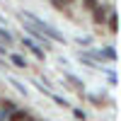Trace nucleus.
<instances>
[{
  "mask_svg": "<svg viewBox=\"0 0 121 121\" xmlns=\"http://www.w3.org/2000/svg\"><path fill=\"white\" fill-rule=\"evenodd\" d=\"M22 29H24L27 34H32V41H36L39 46L44 48V51H51V46H53V41H51V39H46V36H44L41 32H39L36 27H32V24H29L27 19H22Z\"/></svg>",
  "mask_w": 121,
  "mask_h": 121,
  "instance_id": "f03ea898",
  "label": "nucleus"
},
{
  "mask_svg": "<svg viewBox=\"0 0 121 121\" xmlns=\"http://www.w3.org/2000/svg\"><path fill=\"white\" fill-rule=\"evenodd\" d=\"M102 3V0H82V10H87V12H92V10Z\"/></svg>",
  "mask_w": 121,
  "mask_h": 121,
  "instance_id": "9b49d317",
  "label": "nucleus"
},
{
  "mask_svg": "<svg viewBox=\"0 0 121 121\" xmlns=\"http://www.w3.org/2000/svg\"><path fill=\"white\" fill-rule=\"evenodd\" d=\"M7 58H10V63H12L15 68H19V70H27V68H29L27 58H24L22 53H7Z\"/></svg>",
  "mask_w": 121,
  "mask_h": 121,
  "instance_id": "39448f33",
  "label": "nucleus"
},
{
  "mask_svg": "<svg viewBox=\"0 0 121 121\" xmlns=\"http://www.w3.org/2000/svg\"><path fill=\"white\" fill-rule=\"evenodd\" d=\"M22 46H24V48H27V51L32 53L36 60H46V51H44V48L39 46L36 41H32V39H27V36H24V39H22Z\"/></svg>",
  "mask_w": 121,
  "mask_h": 121,
  "instance_id": "20e7f679",
  "label": "nucleus"
},
{
  "mask_svg": "<svg viewBox=\"0 0 121 121\" xmlns=\"http://www.w3.org/2000/svg\"><path fill=\"white\" fill-rule=\"evenodd\" d=\"M112 10H114L112 3H99L92 12H90V15H92V22H95L97 27H104V22H107V17H109V12H112Z\"/></svg>",
  "mask_w": 121,
  "mask_h": 121,
  "instance_id": "7ed1b4c3",
  "label": "nucleus"
},
{
  "mask_svg": "<svg viewBox=\"0 0 121 121\" xmlns=\"http://www.w3.org/2000/svg\"><path fill=\"white\" fill-rule=\"evenodd\" d=\"M22 19H27L32 27H36V29H39V32H41L46 39H51V41H56V44H65V36H60V32H58L56 27H51L46 19L36 17L34 12H27V10H24V12H22Z\"/></svg>",
  "mask_w": 121,
  "mask_h": 121,
  "instance_id": "f257e3e1",
  "label": "nucleus"
},
{
  "mask_svg": "<svg viewBox=\"0 0 121 121\" xmlns=\"http://www.w3.org/2000/svg\"><path fill=\"white\" fill-rule=\"evenodd\" d=\"M78 44H80V46H82V44H85V46H90V44H92V39H90V36H85V39H78Z\"/></svg>",
  "mask_w": 121,
  "mask_h": 121,
  "instance_id": "4468645a",
  "label": "nucleus"
},
{
  "mask_svg": "<svg viewBox=\"0 0 121 121\" xmlns=\"http://www.w3.org/2000/svg\"><path fill=\"white\" fill-rule=\"evenodd\" d=\"M73 116H75L78 121H85V119H87V112H85V109H73Z\"/></svg>",
  "mask_w": 121,
  "mask_h": 121,
  "instance_id": "ddd939ff",
  "label": "nucleus"
},
{
  "mask_svg": "<svg viewBox=\"0 0 121 121\" xmlns=\"http://www.w3.org/2000/svg\"><path fill=\"white\" fill-rule=\"evenodd\" d=\"M10 85H12V87L17 90V92H19V95H24V97H29V92H27V87H24L22 82H17L15 78H10Z\"/></svg>",
  "mask_w": 121,
  "mask_h": 121,
  "instance_id": "1a4fd4ad",
  "label": "nucleus"
},
{
  "mask_svg": "<svg viewBox=\"0 0 121 121\" xmlns=\"http://www.w3.org/2000/svg\"><path fill=\"white\" fill-rule=\"evenodd\" d=\"M65 80H68V82H70V85H73V87H78V90H80V92H82V82H80V80H78V78H73V75H70V73H65Z\"/></svg>",
  "mask_w": 121,
  "mask_h": 121,
  "instance_id": "f8f14e48",
  "label": "nucleus"
},
{
  "mask_svg": "<svg viewBox=\"0 0 121 121\" xmlns=\"http://www.w3.org/2000/svg\"><path fill=\"white\" fill-rule=\"evenodd\" d=\"M0 41H3L5 46H12V41H15V39H12V34H10L7 29H3V27H0Z\"/></svg>",
  "mask_w": 121,
  "mask_h": 121,
  "instance_id": "6e6552de",
  "label": "nucleus"
},
{
  "mask_svg": "<svg viewBox=\"0 0 121 121\" xmlns=\"http://www.w3.org/2000/svg\"><path fill=\"white\" fill-rule=\"evenodd\" d=\"M48 3H51V7L56 10V12L65 15V17H73V10H70V5H65L63 0H48Z\"/></svg>",
  "mask_w": 121,
  "mask_h": 121,
  "instance_id": "423d86ee",
  "label": "nucleus"
},
{
  "mask_svg": "<svg viewBox=\"0 0 121 121\" xmlns=\"http://www.w3.org/2000/svg\"><path fill=\"white\" fill-rule=\"evenodd\" d=\"M48 99H53V102L58 104V107H63V109H70V104H68V99H63V97H58V95H48Z\"/></svg>",
  "mask_w": 121,
  "mask_h": 121,
  "instance_id": "9d476101",
  "label": "nucleus"
},
{
  "mask_svg": "<svg viewBox=\"0 0 121 121\" xmlns=\"http://www.w3.org/2000/svg\"><path fill=\"white\" fill-rule=\"evenodd\" d=\"M107 29H109V32H112V34H116L119 32V15H116V10H112V12H109V17H107Z\"/></svg>",
  "mask_w": 121,
  "mask_h": 121,
  "instance_id": "0eeeda50",
  "label": "nucleus"
},
{
  "mask_svg": "<svg viewBox=\"0 0 121 121\" xmlns=\"http://www.w3.org/2000/svg\"><path fill=\"white\" fill-rule=\"evenodd\" d=\"M7 116H10V114L5 112V109H3V107H0V121H7Z\"/></svg>",
  "mask_w": 121,
  "mask_h": 121,
  "instance_id": "2eb2a0df",
  "label": "nucleus"
},
{
  "mask_svg": "<svg viewBox=\"0 0 121 121\" xmlns=\"http://www.w3.org/2000/svg\"><path fill=\"white\" fill-rule=\"evenodd\" d=\"M63 3H65V5H75L78 0H63Z\"/></svg>",
  "mask_w": 121,
  "mask_h": 121,
  "instance_id": "dca6fc26",
  "label": "nucleus"
}]
</instances>
